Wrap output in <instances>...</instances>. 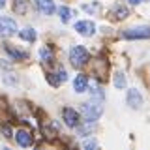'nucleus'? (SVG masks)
Masks as SVG:
<instances>
[{"label":"nucleus","instance_id":"nucleus-17","mask_svg":"<svg viewBox=\"0 0 150 150\" xmlns=\"http://www.w3.org/2000/svg\"><path fill=\"white\" fill-rule=\"evenodd\" d=\"M58 17H60V21H62V23H68L69 17H71V11H69V8L62 6V8L58 9Z\"/></svg>","mask_w":150,"mask_h":150},{"label":"nucleus","instance_id":"nucleus-12","mask_svg":"<svg viewBox=\"0 0 150 150\" xmlns=\"http://www.w3.org/2000/svg\"><path fill=\"white\" fill-rule=\"evenodd\" d=\"M111 15L115 21H120V19H126L129 15V9L126 8V6H122V4H116L115 8H112V11H111Z\"/></svg>","mask_w":150,"mask_h":150},{"label":"nucleus","instance_id":"nucleus-19","mask_svg":"<svg viewBox=\"0 0 150 150\" xmlns=\"http://www.w3.org/2000/svg\"><path fill=\"white\" fill-rule=\"evenodd\" d=\"M83 146H84V148H88V150H92V148H96V146H98V143H96L94 139H86V141L83 143Z\"/></svg>","mask_w":150,"mask_h":150},{"label":"nucleus","instance_id":"nucleus-1","mask_svg":"<svg viewBox=\"0 0 150 150\" xmlns=\"http://www.w3.org/2000/svg\"><path fill=\"white\" fill-rule=\"evenodd\" d=\"M81 115L86 118V122H96L103 115V98L101 96H92V100L88 103H83Z\"/></svg>","mask_w":150,"mask_h":150},{"label":"nucleus","instance_id":"nucleus-22","mask_svg":"<svg viewBox=\"0 0 150 150\" xmlns=\"http://www.w3.org/2000/svg\"><path fill=\"white\" fill-rule=\"evenodd\" d=\"M129 2H131V4H139L141 0H129Z\"/></svg>","mask_w":150,"mask_h":150},{"label":"nucleus","instance_id":"nucleus-8","mask_svg":"<svg viewBox=\"0 0 150 150\" xmlns=\"http://www.w3.org/2000/svg\"><path fill=\"white\" fill-rule=\"evenodd\" d=\"M128 105L131 109H141V105H143V96L137 92V88H129L128 90Z\"/></svg>","mask_w":150,"mask_h":150},{"label":"nucleus","instance_id":"nucleus-21","mask_svg":"<svg viewBox=\"0 0 150 150\" xmlns=\"http://www.w3.org/2000/svg\"><path fill=\"white\" fill-rule=\"evenodd\" d=\"M4 4H6V0H0V8H4Z\"/></svg>","mask_w":150,"mask_h":150},{"label":"nucleus","instance_id":"nucleus-4","mask_svg":"<svg viewBox=\"0 0 150 150\" xmlns=\"http://www.w3.org/2000/svg\"><path fill=\"white\" fill-rule=\"evenodd\" d=\"M17 32V23L11 17H0V36L9 38Z\"/></svg>","mask_w":150,"mask_h":150},{"label":"nucleus","instance_id":"nucleus-3","mask_svg":"<svg viewBox=\"0 0 150 150\" xmlns=\"http://www.w3.org/2000/svg\"><path fill=\"white\" fill-rule=\"evenodd\" d=\"M122 38L126 40H148L150 38V26H133L122 32Z\"/></svg>","mask_w":150,"mask_h":150},{"label":"nucleus","instance_id":"nucleus-20","mask_svg":"<svg viewBox=\"0 0 150 150\" xmlns=\"http://www.w3.org/2000/svg\"><path fill=\"white\" fill-rule=\"evenodd\" d=\"M84 9H86V11H96V9H100V6H98V4H92V6H90V4H86V6H83Z\"/></svg>","mask_w":150,"mask_h":150},{"label":"nucleus","instance_id":"nucleus-18","mask_svg":"<svg viewBox=\"0 0 150 150\" xmlns=\"http://www.w3.org/2000/svg\"><path fill=\"white\" fill-rule=\"evenodd\" d=\"M115 86L116 88H124L126 86V77L122 73H116V77H115Z\"/></svg>","mask_w":150,"mask_h":150},{"label":"nucleus","instance_id":"nucleus-11","mask_svg":"<svg viewBox=\"0 0 150 150\" xmlns=\"http://www.w3.org/2000/svg\"><path fill=\"white\" fill-rule=\"evenodd\" d=\"M73 88H75V92L77 94H83V92H86V88H88V79H86V75H77L75 77V81H73Z\"/></svg>","mask_w":150,"mask_h":150},{"label":"nucleus","instance_id":"nucleus-15","mask_svg":"<svg viewBox=\"0 0 150 150\" xmlns=\"http://www.w3.org/2000/svg\"><path fill=\"white\" fill-rule=\"evenodd\" d=\"M19 38L25 41H36V32L34 28H23V30H19Z\"/></svg>","mask_w":150,"mask_h":150},{"label":"nucleus","instance_id":"nucleus-7","mask_svg":"<svg viewBox=\"0 0 150 150\" xmlns=\"http://www.w3.org/2000/svg\"><path fill=\"white\" fill-rule=\"evenodd\" d=\"M47 81H49V84H53V86H58V84H62L64 81H68V73H66L64 68H58L56 71L47 75Z\"/></svg>","mask_w":150,"mask_h":150},{"label":"nucleus","instance_id":"nucleus-2","mask_svg":"<svg viewBox=\"0 0 150 150\" xmlns=\"http://www.w3.org/2000/svg\"><path fill=\"white\" fill-rule=\"evenodd\" d=\"M69 60H71V64L75 68H83L84 64H88L90 54H88V51L84 49V47L75 45V47H71V51H69Z\"/></svg>","mask_w":150,"mask_h":150},{"label":"nucleus","instance_id":"nucleus-9","mask_svg":"<svg viewBox=\"0 0 150 150\" xmlns=\"http://www.w3.org/2000/svg\"><path fill=\"white\" fill-rule=\"evenodd\" d=\"M15 141H17L19 146H30V144H32V135H30V131H26V129H17Z\"/></svg>","mask_w":150,"mask_h":150},{"label":"nucleus","instance_id":"nucleus-13","mask_svg":"<svg viewBox=\"0 0 150 150\" xmlns=\"http://www.w3.org/2000/svg\"><path fill=\"white\" fill-rule=\"evenodd\" d=\"M28 9H30V2H28V0H15V2H13V11H15L17 15H26Z\"/></svg>","mask_w":150,"mask_h":150},{"label":"nucleus","instance_id":"nucleus-14","mask_svg":"<svg viewBox=\"0 0 150 150\" xmlns=\"http://www.w3.org/2000/svg\"><path fill=\"white\" fill-rule=\"evenodd\" d=\"M6 51H8V53L9 54H11V58H15V60H25L26 58V53H25V51H19V49H15V47H11V45H6Z\"/></svg>","mask_w":150,"mask_h":150},{"label":"nucleus","instance_id":"nucleus-5","mask_svg":"<svg viewBox=\"0 0 150 150\" xmlns=\"http://www.w3.org/2000/svg\"><path fill=\"white\" fill-rule=\"evenodd\" d=\"M62 118L66 122V126H69V128H77L79 124H81V120H79V112L71 109V107H64L62 109Z\"/></svg>","mask_w":150,"mask_h":150},{"label":"nucleus","instance_id":"nucleus-6","mask_svg":"<svg viewBox=\"0 0 150 150\" xmlns=\"http://www.w3.org/2000/svg\"><path fill=\"white\" fill-rule=\"evenodd\" d=\"M75 30L84 38H90L96 34V25L92 21H79V23H75Z\"/></svg>","mask_w":150,"mask_h":150},{"label":"nucleus","instance_id":"nucleus-10","mask_svg":"<svg viewBox=\"0 0 150 150\" xmlns=\"http://www.w3.org/2000/svg\"><path fill=\"white\" fill-rule=\"evenodd\" d=\"M36 6L43 15H53L54 13V0H36Z\"/></svg>","mask_w":150,"mask_h":150},{"label":"nucleus","instance_id":"nucleus-16","mask_svg":"<svg viewBox=\"0 0 150 150\" xmlns=\"http://www.w3.org/2000/svg\"><path fill=\"white\" fill-rule=\"evenodd\" d=\"M40 56H41V60H45V62H51L53 60V49L51 47H43V49L40 51Z\"/></svg>","mask_w":150,"mask_h":150}]
</instances>
